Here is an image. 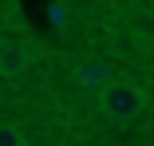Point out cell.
I'll return each mask as SVG.
<instances>
[{
  "mask_svg": "<svg viewBox=\"0 0 154 146\" xmlns=\"http://www.w3.org/2000/svg\"><path fill=\"white\" fill-rule=\"evenodd\" d=\"M99 103H103V114L111 123H134L138 114H142V107H146V91L138 83H127V79H115L107 91L99 95Z\"/></svg>",
  "mask_w": 154,
  "mask_h": 146,
  "instance_id": "1",
  "label": "cell"
},
{
  "mask_svg": "<svg viewBox=\"0 0 154 146\" xmlns=\"http://www.w3.org/2000/svg\"><path fill=\"white\" fill-rule=\"evenodd\" d=\"M75 83L79 87H87V91H107V87L115 83V67L107 63V59H83L79 67H75Z\"/></svg>",
  "mask_w": 154,
  "mask_h": 146,
  "instance_id": "2",
  "label": "cell"
},
{
  "mask_svg": "<svg viewBox=\"0 0 154 146\" xmlns=\"http://www.w3.org/2000/svg\"><path fill=\"white\" fill-rule=\"evenodd\" d=\"M32 67V51L24 44H0V75L4 79H20Z\"/></svg>",
  "mask_w": 154,
  "mask_h": 146,
  "instance_id": "3",
  "label": "cell"
},
{
  "mask_svg": "<svg viewBox=\"0 0 154 146\" xmlns=\"http://www.w3.org/2000/svg\"><path fill=\"white\" fill-rule=\"evenodd\" d=\"M0 146H28L24 142V130L16 123H0Z\"/></svg>",
  "mask_w": 154,
  "mask_h": 146,
  "instance_id": "4",
  "label": "cell"
}]
</instances>
